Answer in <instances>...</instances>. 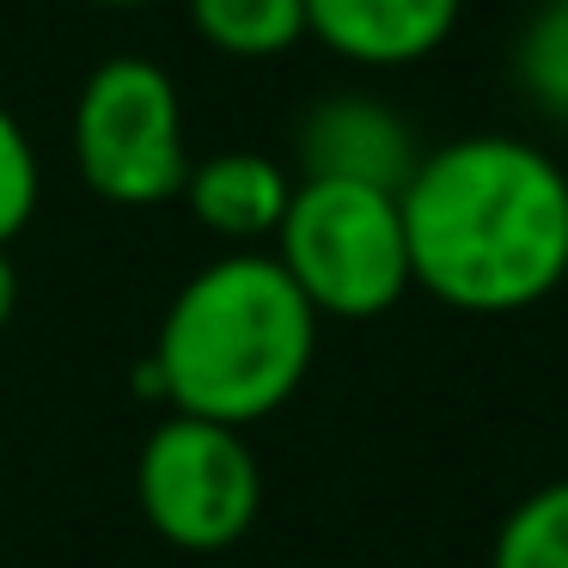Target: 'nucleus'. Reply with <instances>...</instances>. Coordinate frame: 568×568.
Instances as JSON below:
<instances>
[{"label":"nucleus","instance_id":"14","mask_svg":"<svg viewBox=\"0 0 568 568\" xmlns=\"http://www.w3.org/2000/svg\"><path fill=\"white\" fill-rule=\"evenodd\" d=\"M87 7H111V13H135V7H153V0H87Z\"/></svg>","mask_w":568,"mask_h":568},{"label":"nucleus","instance_id":"15","mask_svg":"<svg viewBox=\"0 0 568 568\" xmlns=\"http://www.w3.org/2000/svg\"><path fill=\"white\" fill-rule=\"evenodd\" d=\"M538 7H544V0H538Z\"/></svg>","mask_w":568,"mask_h":568},{"label":"nucleus","instance_id":"12","mask_svg":"<svg viewBox=\"0 0 568 568\" xmlns=\"http://www.w3.org/2000/svg\"><path fill=\"white\" fill-rule=\"evenodd\" d=\"M43 196V172H38V148H31L26 123L0 104V245L13 251V239L31 226Z\"/></svg>","mask_w":568,"mask_h":568},{"label":"nucleus","instance_id":"11","mask_svg":"<svg viewBox=\"0 0 568 568\" xmlns=\"http://www.w3.org/2000/svg\"><path fill=\"white\" fill-rule=\"evenodd\" d=\"M514 80L544 116L568 123V0H544L538 13L519 26Z\"/></svg>","mask_w":568,"mask_h":568},{"label":"nucleus","instance_id":"4","mask_svg":"<svg viewBox=\"0 0 568 568\" xmlns=\"http://www.w3.org/2000/svg\"><path fill=\"white\" fill-rule=\"evenodd\" d=\"M68 141L80 184L116 209L184 196V178L196 165L184 135V92L148 55H111L80 80Z\"/></svg>","mask_w":568,"mask_h":568},{"label":"nucleus","instance_id":"10","mask_svg":"<svg viewBox=\"0 0 568 568\" xmlns=\"http://www.w3.org/2000/svg\"><path fill=\"white\" fill-rule=\"evenodd\" d=\"M489 568H568V477L538 483L489 544Z\"/></svg>","mask_w":568,"mask_h":568},{"label":"nucleus","instance_id":"6","mask_svg":"<svg viewBox=\"0 0 568 568\" xmlns=\"http://www.w3.org/2000/svg\"><path fill=\"white\" fill-rule=\"evenodd\" d=\"M294 160L300 178H336V184H373V190H404L416 172L422 148L409 135L404 111L367 92H331L318 99L294 129Z\"/></svg>","mask_w":568,"mask_h":568},{"label":"nucleus","instance_id":"13","mask_svg":"<svg viewBox=\"0 0 568 568\" xmlns=\"http://www.w3.org/2000/svg\"><path fill=\"white\" fill-rule=\"evenodd\" d=\"M13 312H19V270H13V251L0 245V331L13 324Z\"/></svg>","mask_w":568,"mask_h":568},{"label":"nucleus","instance_id":"2","mask_svg":"<svg viewBox=\"0 0 568 568\" xmlns=\"http://www.w3.org/2000/svg\"><path fill=\"white\" fill-rule=\"evenodd\" d=\"M318 324L270 251H221L172 294L135 385L165 397V416L251 428L306 385Z\"/></svg>","mask_w":568,"mask_h":568},{"label":"nucleus","instance_id":"7","mask_svg":"<svg viewBox=\"0 0 568 568\" xmlns=\"http://www.w3.org/2000/svg\"><path fill=\"white\" fill-rule=\"evenodd\" d=\"M465 0H306V38L348 68H416L458 31Z\"/></svg>","mask_w":568,"mask_h":568},{"label":"nucleus","instance_id":"8","mask_svg":"<svg viewBox=\"0 0 568 568\" xmlns=\"http://www.w3.org/2000/svg\"><path fill=\"white\" fill-rule=\"evenodd\" d=\"M184 202L202 233H214L226 251H263L282 233V214L294 202V172L270 153H209L190 165Z\"/></svg>","mask_w":568,"mask_h":568},{"label":"nucleus","instance_id":"5","mask_svg":"<svg viewBox=\"0 0 568 568\" xmlns=\"http://www.w3.org/2000/svg\"><path fill=\"white\" fill-rule=\"evenodd\" d=\"M135 501L165 544L209 556L257 526L263 465L251 453L245 428L202 422V416H165L141 440Z\"/></svg>","mask_w":568,"mask_h":568},{"label":"nucleus","instance_id":"9","mask_svg":"<svg viewBox=\"0 0 568 568\" xmlns=\"http://www.w3.org/2000/svg\"><path fill=\"white\" fill-rule=\"evenodd\" d=\"M184 13L196 38L233 62H270L306 43V0H184Z\"/></svg>","mask_w":568,"mask_h":568},{"label":"nucleus","instance_id":"3","mask_svg":"<svg viewBox=\"0 0 568 568\" xmlns=\"http://www.w3.org/2000/svg\"><path fill=\"white\" fill-rule=\"evenodd\" d=\"M270 257L294 275L318 318H379L416 287L397 190L294 178V202L282 214Z\"/></svg>","mask_w":568,"mask_h":568},{"label":"nucleus","instance_id":"1","mask_svg":"<svg viewBox=\"0 0 568 568\" xmlns=\"http://www.w3.org/2000/svg\"><path fill=\"white\" fill-rule=\"evenodd\" d=\"M409 275L453 312L501 318L568 282V172L519 135H453L397 190Z\"/></svg>","mask_w":568,"mask_h":568}]
</instances>
